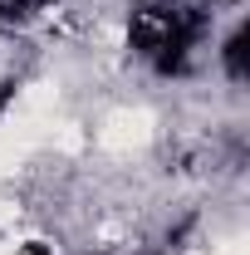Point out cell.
Segmentation results:
<instances>
[{"label": "cell", "instance_id": "7a4b0ae2", "mask_svg": "<svg viewBox=\"0 0 250 255\" xmlns=\"http://www.w3.org/2000/svg\"><path fill=\"white\" fill-rule=\"evenodd\" d=\"M221 74H226L231 84H246L250 79V25L246 20L221 39Z\"/></svg>", "mask_w": 250, "mask_h": 255}, {"label": "cell", "instance_id": "277c9868", "mask_svg": "<svg viewBox=\"0 0 250 255\" xmlns=\"http://www.w3.org/2000/svg\"><path fill=\"white\" fill-rule=\"evenodd\" d=\"M15 94H20V79H0V118L10 113V103H15Z\"/></svg>", "mask_w": 250, "mask_h": 255}, {"label": "cell", "instance_id": "6da1fadb", "mask_svg": "<svg viewBox=\"0 0 250 255\" xmlns=\"http://www.w3.org/2000/svg\"><path fill=\"white\" fill-rule=\"evenodd\" d=\"M211 30L206 5H167V0H137L127 10V49L142 54L162 79H182L191 49Z\"/></svg>", "mask_w": 250, "mask_h": 255}, {"label": "cell", "instance_id": "3957f363", "mask_svg": "<svg viewBox=\"0 0 250 255\" xmlns=\"http://www.w3.org/2000/svg\"><path fill=\"white\" fill-rule=\"evenodd\" d=\"M54 0H0V25H30L39 10H49Z\"/></svg>", "mask_w": 250, "mask_h": 255}, {"label": "cell", "instance_id": "5b68a950", "mask_svg": "<svg viewBox=\"0 0 250 255\" xmlns=\"http://www.w3.org/2000/svg\"><path fill=\"white\" fill-rule=\"evenodd\" d=\"M167 5H221V0H167Z\"/></svg>", "mask_w": 250, "mask_h": 255}, {"label": "cell", "instance_id": "8992f818", "mask_svg": "<svg viewBox=\"0 0 250 255\" xmlns=\"http://www.w3.org/2000/svg\"><path fill=\"white\" fill-rule=\"evenodd\" d=\"M142 255H172V251H142Z\"/></svg>", "mask_w": 250, "mask_h": 255}]
</instances>
